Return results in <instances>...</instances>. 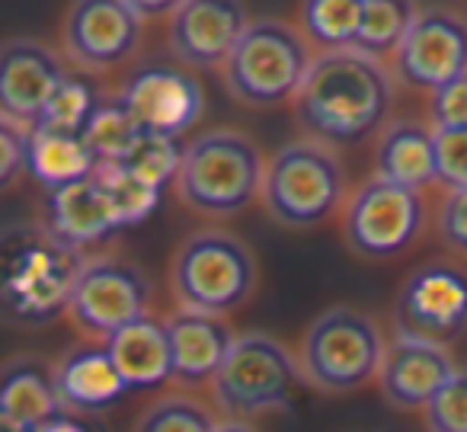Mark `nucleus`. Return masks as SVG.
<instances>
[{
	"label": "nucleus",
	"instance_id": "nucleus-10",
	"mask_svg": "<svg viewBox=\"0 0 467 432\" xmlns=\"http://www.w3.org/2000/svg\"><path fill=\"white\" fill-rule=\"evenodd\" d=\"M150 298V279L138 263L116 253H90L67 304V321L84 340L106 342L122 327L148 317Z\"/></svg>",
	"mask_w": 467,
	"mask_h": 432
},
{
	"label": "nucleus",
	"instance_id": "nucleus-8",
	"mask_svg": "<svg viewBox=\"0 0 467 432\" xmlns=\"http://www.w3.org/2000/svg\"><path fill=\"white\" fill-rule=\"evenodd\" d=\"M298 381H305L298 355L273 333L247 330L237 333L218 378L212 381V397L224 419L250 423L254 416L288 406Z\"/></svg>",
	"mask_w": 467,
	"mask_h": 432
},
{
	"label": "nucleus",
	"instance_id": "nucleus-11",
	"mask_svg": "<svg viewBox=\"0 0 467 432\" xmlns=\"http://www.w3.org/2000/svg\"><path fill=\"white\" fill-rule=\"evenodd\" d=\"M467 333V266L429 259L400 282L394 298V336H413L451 349Z\"/></svg>",
	"mask_w": 467,
	"mask_h": 432
},
{
	"label": "nucleus",
	"instance_id": "nucleus-29",
	"mask_svg": "<svg viewBox=\"0 0 467 432\" xmlns=\"http://www.w3.org/2000/svg\"><path fill=\"white\" fill-rule=\"evenodd\" d=\"M99 186L109 195V205L116 212L119 227L141 225L144 218L154 215V208L161 205V189H154L150 183H144L141 176L129 174L122 163H106L97 170Z\"/></svg>",
	"mask_w": 467,
	"mask_h": 432
},
{
	"label": "nucleus",
	"instance_id": "nucleus-17",
	"mask_svg": "<svg viewBox=\"0 0 467 432\" xmlns=\"http://www.w3.org/2000/svg\"><path fill=\"white\" fill-rule=\"evenodd\" d=\"M451 349L413 336H390L388 355H384L381 374H378V391L384 404L394 410L416 413L426 410L439 391L458 372Z\"/></svg>",
	"mask_w": 467,
	"mask_h": 432
},
{
	"label": "nucleus",
	"instance_id": "nucleus-34",
	"mask_svg": "<svg viewBox=\"0 0 467 432\" xmlns=\"http://www.w3.org/2000/svg\"><path fill=\"white\" fill-rule=\"evenodd\" d=\"M426 119L435 132H467V74L429 97Z\"/></svg>",
	"mask_w": 467,
	"mask_h": 432
},
{
	"label": "nucleus",
	"instance_id": "nucleus-18",
	"mask_svg": "<svg viewBox=\"0 0 467 432\" xmlns=\"http://www.w3.org/2000/svg\"><path fill=\"white\" fill-rule=\"evenodd\" d=\"M163 323L173 346V381L186 387H212L237 340L227 317L176 308L163 317Z\"/></svg>",
	"mask_w": 467,
	"mask_h": 432
},
{
	"label": "nucleus",
	"instance_id": "nucleus-13",
	"mask_svg": "<svg viewBox=\"0 0 467 432\" xmlns=\"http://www.w3.org/2000/svg\"><path fill=\"white\" fill-rule=\"evenodd\" d=\"M397 84L439 93L467 74V16L451 7H416L410 33L390 61Z\"/></svg>",
	"mask_w": 467,
	"mask_h": 432
},
{
	"label": "nucleus",
	"instance_id": "nucleus-30",
	"mask_svg": "<svg viewBox=\"0 0 467 432\" xmlns=\"http://www.w3.org/2000/svg\"><path fill=\"white\" fill-rule=\"evenodd\" d=\"M182 151L186 144H180V138L170 135H154V132H141L138 144L131 148V154L122 161V167L129 174L141 176L144 183H150L154 189L173 186L182 167Z\"/></svg>",
	"mask_w": 467,
	"mask_h": 432
},
{
	"label": "nucleus",
	"instance_id": "nucleus-25",
	"mask_svg": "<svg viewBox=\"0 0 467 432\" xmlns=\"http://www.w3.org/2000/svg\"><path fill=\"white\" fill-rule=\"evenodd\" d=\"M365 0H311L298 10L301 33L317 52H346L362 29Z\"/></svg>",
	"mask_w": 467,
	"mask_h": 432
},
{
	"label": "nucleus",
	"instance_id": "nucleus-38",
	"mask_svg": "<svg viewBox=\"0 0 467 432\" xmlns=\"http://www.w3.org/2000/svg\"><path fill=\"white\" fill-rule=\"evenodd\" d=\"M214 432H256V429L250 423H244V419H221Z\"/></svg>",
	"mask_w": 467,
	"mask_h": 432
},
{
	"label": "nucleus",
	"instance_id": "nucleus-2",
	"mask_svg": "<svg viewBox=\"0 0 467 432\" xmlns=\"http://www.w3.org/2000/svg\"><path fill=\"white\" fill-rule=\"evenodd\" d=\"M90 253L74 250L48 225L10 227L0 244V301L20 327H46L67 317V304Z\"/></svg>",
	"mask_w": 467,
	"mask_h": 432
},
{
	"label": "nucleus",
	"instance_id": "nucleus-37",
	"mask_svg": "<svg viewBox=\"0 0 467 432\" xmlns=\"http://www.w3.org/2000/svg\"><path fill=\"white\" fill-rule=\"evenodd\" d=\"M29 432H90V429H87L78 416H71V413H58V416L46 419V423L36 426V429H29Z\"/></svg>",
	"mask_w": 467,
	"mask_h": 432
},
{
	"label": "nucleus",
	"instance_id": "nucleus-22",
	"mask_svg": "<svg viewBox=\"0 0 467 432\" xmlns=\"http://www.w3.org/2000/svg\"><path fill=\"white\" fill-rule=\"evenodd\" d=\"M58 413L65 410H61L58 381H55V362L36 353L7 359L4 381H0V423L29 432Z\"/></svg>",
	"mask_w": 467,
	"mask_h": 432
},
{
	"label": "nucleus",
	"instance_id": "nucleus-5",
	"mask_svg": "<svg viewBox=\"0 0 467 432\" xmlns=\"http://www.w3.org/2000/svg\"><path fill=\"white\" fill-rule=\"evenodd\" d=\"M314 61L317 48L298 23L256 16L221 68V80L231 100L247 110H275L295 103Z\"/></svg>",
	"mask_w": 467,
	"mask_h": 432
},
{
	"label": "nucleus",
	"instance_id": "nucleus-26",
	"mask_svg": "<svg viewBox=\"0 0 467 432\" xmlns=\"http://www.w3.org/2000/svg\"><path fill=\"white\" fill-rule=\"evenodd\" d=\"M141 132L144 129L135 122V116L122 103V97L119 93H103L97 112L87 122L84 138L93 154H97L99 167H106V163H122L131 154V148L138 144Z\"/></svg>",
	"mask_w": 467,
	"mask_h": 432
},
{
	"label": "nucleus",
	"instance_id": "nucleus-31",
	"mask_svg": "<svg viewBox=\"0 0 467 432\" xmlns=\"http://www.w3.org/2000/svg\"><path fill=\"white\" fill-rule=\"evenodd\" d=\"M99 100H103V93H99L90 80L71 74V78L58 87V93L52 97L48 110L42 112V119H39V125H36V129L80 132V135H84L87 122H90L93 112H97Z\"/></svg>",
	"mask_w": 467,
	"mask_h": 432
},
{
	"label": "nucleus",
	"instance_id": "nucleus-19",
	"mask_svg": "<svg viewBox=\"0 0 467 432\" xmlns=\"http://www.w3.org/2000/svg\"><path fill=\"white\" fill-rule=\"evenodd\" d=\"M55 381L65 413H99L112 406L125 391L129 381L122 378L112 362L106 342L80 340L55 359Z\"/></svg>",
	"mask_w": 467,
	"mask_h": 432
},
{
	"label": "nucleus",
	"instance_id": "nucleus-33",
	"mask_svg": "<svg viewBox=\"0 0 467 432\" xmlns=\"http://www.w3.org/2000/svg\"><path fill=\"white\" fill-rule=\"evenodd\" d=\"M435 231L454 257H467V189H441Z\"/></svg>",
	"mask_w": 467,
	"mask_h": 432
},
{
	"label": "nucleus",
	"instance_id": "nucleus-9",
	"mask_svg": "<svg viewBox=\"0 0 467 432\" xmlns=\"http://www.w3.org/2000/svg\"><path fill=\"white\" fill-rule=\"evenodd\" d=\"M429 227V202L420 189L371 174L352 186L339 215V231L356 257L381 263L410 253Z\"/></svg>",
	"mask_w": 467,
	"mask_h": 432
},
{
	"label": "nucleus",
	"instance_id": "nucleus-12",
	"mask_svg": "<svg viewBox=\"0 0 467 432\" xmlns=\"http://www.w3.org/2000/svg\"><path fill=\"white\" fill-rule=\"evenodd\" d=\"M144 20L135 4L122 0H80L61 16V55L71 68L103 78L135 58L144 39Z\"/></svg>",
	"mask_w": 467,
	"mask_h": 432
},
{
	"label": "nucleus",
	"instance_id": "nucleus-4",
	"mask_svg": "<svg viewBox=\"0 0 467 432\" xmlns=\"http://www.w3.org/2000/svg\"><path fill=\"white\" fill-rule=\"evenodd\" d=\"M349 193L339 151L301 135L269 154L260 202L275 225L307 231L339 221Z\"/></svg>",
	"mask_w": 467,
	"mask_h": 432
},
{
	"label": "nucleus",
	"instance_id": "nucleus-6",
	"mask_svg": "<svg viewBox=\"0 0 467 432\" xmlns=\"http://www.w3.org/2000/svg\"><path fill=\"white\" fill-rule=\"evenodd\" d=\"M167 282L176 308L227 317L256 291L260 263L237 234L199 227L173 250Z\"/></svg>",
	"mask_w": 467,
	"mask_h": 432
},
{
	"label": "nucleus",
	"instance_id": "nucleus-20",
	"mask_svg": "<svg viewBox=\"0 0 467 432\" xmlns=\"http://www.w3.org/2000/svg\"><path fill=\"white\" fill-rule=\"evenodd\" d=\"M375 174L420 189L439 183V135L429 119H390L375 138Z\"/></svg>",
	"mask_w": 467,
	"mask_h": 432
},
{
	"label": "nucleus",
	"instance_id": "nucleus-3",
	"mask_svg": "<svg viewBox=\"0 0 467 432\" xmlns=\"http://www.w3.org/2000/svg\"><path fill=\"white\" fill-rule=\"evenodd\" d=\"M269 154L241 129H208L186 142L173 189L192 215L227 221L263 199Z\"/></svg>",
	"mask_w": 467,
	"mask_h": 432
},
{
	"label": "nucleus",
	"instance_id": "nucleus-21",
	"mask_svg": "<svg viewBox=\"0 0 467 432\" xmlns=\"http://www.w3.org/2000/svg\"><path fill=\"white\" fill-rule=\"evenodd\" d=\"M46 225L55 237H61L74 250L84 253L87 247L103 244V240H109L119 231L116 212H112L109 195L99 186L97 174L48 193Z\"/></svg>",
	"mask_w": 467,
	"mask_h": 432
},
{
	"label": "nucleus",
	"instance_id": "nucleus-7",
	"mask_svg": "<svg viewBox=\"0 0 467 432\" xmlns=\"http://www.w3.org/2000/svg\"><path fill=\"white\" fill-rule=\"evenodd\" d=\"M388 336L368 311L356 304H333L307 323L298 346L305 385L320 394H352L378 385Z\"/></svg>",
	"mask_w": 467,
	"mask_h": 432
},
{
	"label": "nucleus",
	"instance_id": "nucleus-28",
	"mask_svg": "<svg viewBox=\"0 0 467 432\" xmlns=\"http://www.w3.org/2000/svg\"><path fill=\"white\" fill-rule=\"evenodd\" d=\"M221 423V416L199 400L195 394L176 391L163 394L154 404L144 406V413L138 416L135 432H214Z\"/></svg>",
	"mask_w": 467,
	"mask_h": 432
},
{
	"label": "nucleus",
	"instance_id": "nucleus-14",
	"mask_svg": "<svg viewBox=\"0 0 467 432\" xmlns=\"http://www.w3.org/2000/svg\"><path fill=\"white\" fill-rule=\"evenodd\" d=\"M116 93L135 122L154 135L180 138L182 132L195 129L205 112V90L182 65H144L125 74Z\"/></svg>",
	"mask_w": 467,
	"mask_h": 432
},
{
	"label": "nucleus",
	"instance_id": "nucleus-15",
	"mask_svg": "<svg viewBox=\"0 0 467 432\" xmlns=\"http://www.w3.org/2000/svg\"><path fill=\"white\" fill-rule=\"evenodd\" d=\"M254 23L244 4L186 0L167 16V46L176 65L189 71H218Z\"/></svg>",
	"mask_w": 467,
	"mask_h": 432
},
{
	"label": "nucleus",
	"instance_id": "nucleus-35",
	"mask_svg": "<svg viewBox=\"0 0 467 432\" xmlns=\"http://www.w3.org/2000/svg\"><path fill=\"white\" fill-rule=\"evenodd\" d=\"M29 142L33 129L0 119V180L7 189L29 170Z\"/></svg>",
	"mask_w": 467,
	"mask_h": 432
},
{
	"label": "nucleus",
	"instance_id": "nucleus-23",
	"mask_svg": "<svg viewBox=\"0 0 467 432\" xmlns=\"http://www.w3.org/2000/svg\"><path fill=\"white\" fill-rule=\"evenodd\" d=\"M112 362L119 365L129 387L144 391V387H161L173 381V346L163 317H141V321L122 327L116 336L106 340Z\"/></svg>",
	"mask_w": 467,
	"mask_h": 432
},
{
	"label": "nucleus",
	"instance_id": "nucleus-32",
	"mask_svg": "<svg viewBox=\"0 0 467 432\" xmlns=\"http://www.w3.org/2000/svg\"><path fill=\"white\" fill-rule=\"evenodd\" d=\"M422 423L429 432H467V368H458L439 397L422 410Z\"/></svg>",
	"mask_w": 467,
	"mask_h": 432
},
{
	"label": "nucleus",
	"instance_id": "nucleus-1",
	"mask_svg": "<svg viewBox=\"0 0 467 432\" xmlns=\"http://www.w3.org/2000/svg\"><path fill=\"white\" fill-rule=\"evenodd\" d=\"M394 74L356 48L317 52L292 112L305 138L330 148H349L378 138L394 110Z\"/></svg>",
	"mask_w": 467,
	"mask_h": 432
},
{
	"label": "nucleus",
	"instance_id": "nucleus-16",
	"mask_svg": "<svg viewBox=\"0 0 467 432\" xmlns=\"http://www.w3.org/2000/svg\"><path fill=\"white\" fill-rule=\"evenodd\" d=\"M71 78L58 48L39 39H7L0 48V119L36 129L58 87Z\"/></svg>",
	"mask_w": 467,
	"mask_h": 432
},
{
	"label": "nucleus",
	"instance_id": "nucleus-24",
	"mask_svg": "<svg viewBox=\"0 0 467 432\" xmlns=\"http://www.w3.org/2000/svg\"><path fill=\"white\" fill-rule=\"evenodd\" d=\"M99 170L97 154L90 151L80 132H55V129H33L29 142V174L48 189L71 186L87 180Z\"/></svg>",
	"mask_w": 467,
	"mask_h": 432
},
{
	"label": "nucleus",
	"instance_id": "nucleus-36",
	"mask_svg": "<svg viewBox=\"0 0 467 432\" xmlns=\"http://www.w3.org/2000/svg\"><path fill=\"white\" fill-rule=\"evenodd\" d=\"M439 135V186L467 189V132H435Z\"/></svg>",
	"mask_w": 467,
	"mask_h": 432
},
{
	"label": "nucleus",
	"instance_id": "nucleus-27",
	"mask_svg": "<svg viewBox=\"0 0 467 432\" xmlns=\"http://www.w3.org/2000/svg\"><path fill=\"white\" fill-rule=\"evenodd\" d=\"M416 7L413 4H397V0H365L362 29H358L356 52L365 58H375L381 65H390L400 52L403 39L410 33Z\"/></svg>",
	"mask_w": 467,
	"mask_h": 432
}]
</instances>
